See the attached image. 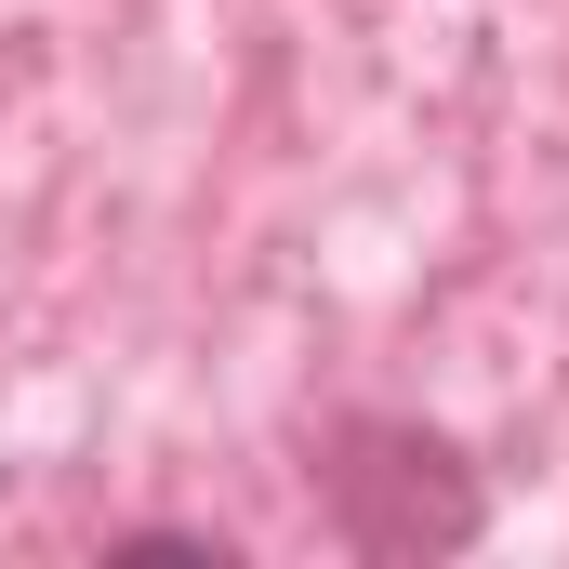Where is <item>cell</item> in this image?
<instances>
[{"instance_id": "obj_1", "label": "cell", "mask_w": 569, "mask_h": 569, "mask_svg": "<svg viewBox=\"0 0 569 569\" xmlns=\"http://www.w3.org/2000/svg\"><path fill=\"white\" fill-rule=\"evenodd\" d=\"M331 543L345 557H463L477 530H490V490H477V463L450 450L437 425L411 411H345L331 425Z\"/></svg>"}]
</instances>
